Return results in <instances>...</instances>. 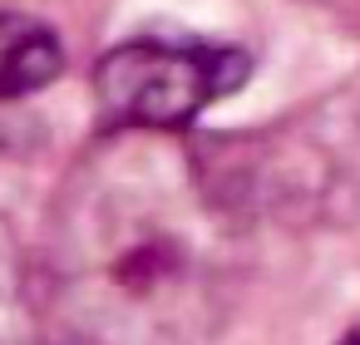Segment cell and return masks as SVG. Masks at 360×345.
I'll use <instances>...</instances> for the list:
<instances>
[{
  "instance_id": "cell-1",
  "label": "cell",
  "mask_w": 360,
  "mask_h": 345,
  "mask_svg": "<svg viewBox=\"0 0 360 345\" xmlns=\"http://www.w3.org/2000/svg\"><path fill=\"white\" fill-rule=\"evenodd\" d=\"M252 55L212 40H129L94 70L99 109L129 129H183L207 104L242 89Z\"/></svg>"
},
{
  "instance_id": "cell-2",
  "label": "cell",
  "mask_w": 360,
  "mask_h": 345,
  "mask_svg": "<svg viewBox=\"0 0 360 345\" xmlns=\"http://www.w3.org/2000/svg\"><path fill=\"white\" fill-rule=\"evenodd\" d=\"M60 65H65L60 40L40 20L15 15V11H0V99L45 89L60 74Z\"/></svg>"
},
{
  "instance_id": "cell-3",
  "label": "cell",
  "mask_w": 360,
  "mask_h": 345,
  "mask_svg": "<svg viewBox=\"0 0 360 345\" xmlns=\"http://www.w3.org/2000/svg\"><path fill=\"white\" fill-rule=\"evenodd\" d=\"M335 345H360V325H350V330H345V335H340Z\"/></svg>"
}]
</instances>
